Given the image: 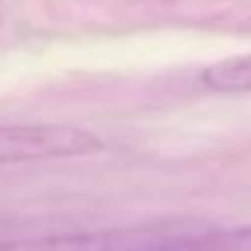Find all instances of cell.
<instances>
[{
    "label": "cell",
    "mask_w": 251,
    "mask_h": 251,
    "mask_svg": "<svg viewBox=\"0 0 251 251\" xmlns=\"http://www.w3.org/2000/svg\"><path fill=\"white\" fill-rule=\"evenodd\" d=\"M0 251H207L204 233L172 230H100L39 239H6Z\"/></svg>",
    "instance_id": "obj_1"
},
{
    "label": "cell",
    "mask_w": 251,
    "mask_h": 251,
    "mask_svg": "<svg viewBox=\"0 0 251 251\" xmlns=\"http://www.w3.org/2000/svg\"><path fill=\"white\" fill-rule=\"evenodd\" d=\"M103 151V142L68 124H0V166L71 160Z\"/></svg>",
    "instance_id": "obj_2"
},
{
    "label": "cell",
    "mask_w": 251,
    "mask_h": 251,
    "mask_svg": "<svg viewBox=\"0 0 251 251\" xmlns=\"http://www.w3.org/2000/svg\"><path fill=\"white\" fill-rule=\"evenodd\" d=\"M201 83L207 89L219 92V95H242V92H251V53L210 65L201 74Z\"/></svg>",
    "instance_id": "obj_3"
},
{
    "label": "cell",
    "mask_w": 251,
    "mask_h": 251,
    "mask_svg": "<svg viewBox=\"0 0 251 251\" xmlns=\"http://www.w3.org/2000/svg\"><path fill=\"white\" fill-rule=\"evenodd\" d=\"M207 251H251V225L230 230H207Z\"/></svg>",
    "instance_id": "obj_4"
}]
</instances>
